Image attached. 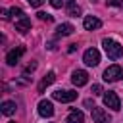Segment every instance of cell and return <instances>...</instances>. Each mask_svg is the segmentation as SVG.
Returning <instances> with one entry per match:
<instances>
[{
  "mask_svg": "<svg viewBox=\"0 0 123 123\" xmlns=\"http://www.w3.org/2000/svg\"><path fill=\"white\" fill-rule=\"evenodd\" d=\"M102 46H104V50H106V54H108L110 60H119L123 56V46L117 40H113V38H104Z\"/></svg>",
  "mask_w": 123,
  "mask_h": 123,
  "instance_id": "1",
  "label": "cell"
},
{
  "mask_svg": "<svg viewBox=\"0 0 123 123\" xmlns=\"http://www.w3.org/2000/svg\"><path fill=\"white\" fill-rule=\"evenodd\" d=\"M104 106H108L110 110L117 111V110H121V100H119V96H117L115 92L108 90V92L104 94Z\"/></svg>",
  "mask_w": 123,
  "mask_h": 123,
  "instance_id": "2",
  "label": "cell"
},
{
  "mask_svg": "<svg viewBox=\"0 0 123 123\" xmlns=\"http://www.w3.org/2000/svg\"><path fill=\"white\" fill-rule=\"evenodd\" d=\"M123 77V67L121 65H110L106 71H104V81H117Z\"/></svg>",
  "mask_w": 123,
  "mask_h": 123,
  "instance_id": "3",
  "label": "cell"
},
{
  "mask_svg": "<svg viewBox=\"0 0 123 123\" xmlns=\"http://www.w3.org/2000/svg\"><path fill=\"white\" fill-rule=\"evenodd\" d=\"M83 62H85L86 65H90V67L98 65V63H100V52H98L96 48H88V50L85 52V56H83Z\"/></svg>",
  "mask_w": 123,
  "mask_h": 123,
  "instance_id": "4",
  "label": "cell"
},
{
  "mask_svg": "<svg viewBox=\"0 0 123 123\" xmlns=\"http://www.w3.org/2000/svg\"><path fill=\"white\" fill-rule=\"evenodd\" d=\"M52 98L58 102H73L77 98V92L75 90H56V92H52Z\"/></svg>",
  "mask_w": 123,
  "mask_h": 123,
  "instance_id": "5",
  "label": "cell"
},
{
  "mask_svg": "<svg viewBox=\"0 0 123 123\" xmlns=\"http://www.w3.org/2000/svg\"><path fill=\"white\" fill-rule=\"evenodd\" d=\"M90 115H92V121H94V123H110V115H108L102 108L92 106V108H90Z\"/></svg>",
  "mask_w": 123,
  "mask_h": 123,
  "instance_id": "6",
  "label": "cell"
},
{
  "mask_svg": "<svg viewBox=\"0 0 123 123\" xmlns=\"http://www.w3.org/2000/svg\"><path fill=\"white\" fill-rule=\"evenodd\" d=\"M23 54H25V48H23V46H17V48L10 50V52H8V56H6V62H8V65H15Z\"/></svg>",
  "mask_w": 123,
  "mask_h": 123,
  "instance_id": "7",
  "label": "cell"
},
{
  "mask_svg": "<svg viewBox=\"0 0 123 123\" xmlns=\"http://www.w3.org/2000/svg\"><path fill=\"white\" fill-rule=\"evenodd\" d=\"M71 81H73V85H75V86H85V85L88 83V73H86V71H83V69H77V71H73Z\"/></svg>",
  "mask_w": 123,
  "mask_h": 123,
  "instance_id": "8",
  "label": "cell"
},
{
  "mask_svg": "<svg viewBox=\"0 0 123 123\" xmlns=\"http://www.w3.org/2000/svg\"><path fill=\"white\" fill-rule=\"evenodd\" d=\"M38 113L42 117H52L54 115V106L50 100H40L38 102Z\"/></svg>",
  "mask_w": 123,
  "mask_h": 123,
  "instance_id": "9",
  "label": "cell"
},
{
  "mask_svg": "<svg viewBox=\"0 0 123 123\" xmlns=\"http://www.w3.org/2000/svg\"><path fill=\"white\" fill-rule=\"evenodd\" d=\"M83 25H85L86 31H94V29H100L102 27V21L98 17H94V15H86L85 21H83Z\"/></svg>",
  "mask_w": 123,
  "mask_h": 123,
  "instance_id": "10",
  "label": "cell"
},
{
  "mask_svg": "<svg viewBox=\"0 0 123 123\" xmlns=\"http://www.w3.org/2000/svg\"><path fill=\"white\" fill-rule=\"evenodd\" d=\"M54 81H56V75H54V71H48V73L42 77V81L38 83V92H44V88H46V86H50Z\"/></svg>",
  "mask_w": 123,
  "mask_h": 123,
  "instance_id": "11",
  "label": "cell"
},
{
  "mask_svg": "<svg viewBox=\"0 0 123 123\" xmlns=\"http://www.w3.org/2000/svg\"><path fill=\"white\" fill-rule=\"evenodd\" d=\"M29 29H31V19H29L27 15H23L21 19L15 21V31H19V33H27Z\"/></svg>",
  "mask_w": 123,
  "mask_h": 123,
  "instance_id": "12",
  "label": "cell"
},
{
  "mask_svg": "<svg viewBox=\"0 0 123 123\" xmlns=\"http://www.w3.org/2000/svg\"><path fill=\"white\" fill-rule=\"evenodd\" d=\"M73 31H75V27H73L71 23H60L58 29H56V35H58V37H69Z\"/></svg>",
  "mask_w": 123,
  "mask_h": 123,
  "instance_id": "13",
  "label": "cell"
},
{
  "mask_svg": "<svg viewBox=\"0 0 123 123\" xmlns=\"http://www.w3.org/2000/svg\"><path fill=\"white\" fill-rule=\"evenodd\" d=\"M67 123H85V115H83V111L73 110V111L67 115Z\"/></svg>",
  "mask_w": 123,
  "mask_h": 123,
  "instance_id": "14",
  "label": "cell"
},
{
  "mask_svg": "<svg viewBox=\"0 0 123 123\" xmlns=\"http://www.w3.org/2000/svg\"><path fill=\"white\" fill-rule=\"evenodd\" d=\"M2 113L4 115H12V113H15V102H10V100H6V102H2Z\"/></svg>",
  "mask_w": 123,
  "mask_h": 123,
  "instance_id": "15",
  "label": "cell"
},
{
  "mask_svg": "<svg viewBox=\"0 0 123 123\" xmlns=\"http://www.w3.org/2000/svg\"><path fill=\"white\" fill-rule=\"evenodd\" d=\"M65 8H67V15H73V17H77L79 13H81V8L73 2V0H69L67 4H65Z\"/></svg>",
  "mask_w": 123,
  "mask_h": 123,
  "instance_id": "16",
  "label": "cell"
},
{
  "mask_svg": "<svg viewBox=\"0 0 123 123\" xmlns=\"http://www.w3.org/2000/svg\"><path fill=\"white\" fill-rule=\"evenodd\" d=\"M25 13H23V10L21 8H10V17H13V19H21Z\"/></svg>",
  "mask_w": 123,
  "mask_h": 123,
  "instance_id": "17",
  "label": "cell"
},
{
  "mask_svg": "<svg viewBox=\"0 0 123 123\" xmlns=\"http://www.w3.org/2000/svg\"><path fill=\"white\" fill-rule=\"evenodd\" d=\"M37 15H38V19H40V21H52V15H50V13H46V12H38Z\"/></svg>",
  "mask_w": 123,
  "mask_h": 123,
  "instance_id": "18",
  "label": "cell"
},
{
  "mask_svg": "<svg viewBox=\"0 0 123 123\" xmlns=\"http://www.w3.org/2000/svg\"><path fill=\"white\" fill-rule=\"evenodd\" d=\"M69 0H50V4L54 6V8H62V6H65Z\"/></svg>",
  "mask_w": 123,
  "mask_h": 123,
  "instance_id": "19",
  "label": "cell"
},
{
  "mask_svg": "<svg viewBox=\"0 0 123 123\" xmlns=\"http://www.w3.org/2000/svg\"><path fill=\"white\" fill-rule=\"evenodd\" d=\"M94 96H98V94H102V86L100 85H92V90H90Z\"/></svg>",
  "mask_w": 123,
  "mask_h": 123,
  "instance_id": "20",
  "label": "cell"
},
{
  "mask_svg": "<svg viewBox=\"0 0 123 123\" xmlns=\"http://www.w3.org/2000/svg\"><path fill=\"white\" fill-rule=\"evenodd\" d=\"M108 6H121L123 8V0H106Z\"/></svg>",
  "mask_w": 123,
  "mask_h": 123,
  "instance_id": "21",
  "label": "cell"
},
{
  "mask_svg": "<svg viewBox=\"0 0 123 123\" xmlns=\"http://www.w3.org/2000/svg\"><path fill=\"white\" fill-rule=\"evenodd\" d=\"M35 69H37V63H35V62H31V63L25 67V73H33Z\"/></svg>",
  "mask_w": 123,
  "mask_h": 123,
  "instance_id": "22",
  "label": "cell"
},
{
  "mask_svg": "<svg viewBox=\"0 0 123 123\" xmlns=\"http://www.w3.org/2000/svg\"><path fill=\"white\" fill-rule=\"evenodd\" d=\"M27 2H29L33 8H38V6H42V4H44V0H27Z\"/></svg>",
  "mask_w": 123,
  "mask_h": 123,
  "instance_id": "23",
  "label": "cell"
},
{
  "mask_svg": "<svg viewBox=\"0 0 123 123\" xmlns=\"http://www.w3.org/2000/svg\"><path fill=\"white\" fill-rule=\"evenodd\" d=\"M0 15H2L4 19H10V12H8V10H2V12H0Z\"/></svg>",
  "mask_w": 123,
  "mask_h": 123,
  "instance_id": "24",
  "label": "cell"
},
{
  "mask_svg": "<svg viewBox=\"0 0 123 123\" xmlns=\"http://www.w3.org/2000/svg\"><path fill=\"white\" fill-rule=\"evenodd\" d=\"M75 50H77V44H69V48H67V52H69V54H73Z\"/></svg>",
  "mask_w": 123,
  "mask_h": 123,
  "instance_id": "25",
  "label": "cell"
},
{
  "mask_svg": "<svg viewBox=\"0 0 123 123\" xmlns=\"http://www.w3.org/2000/svg\"><path fill=\"white\" fill-rule=\"evenodd\" d=\"M10 123H15V121H10Z\"/></svg>",
  "mask_w": 123,
  "mask_h": 123,
  "instance_id": "26",
  "label": "cell"
}]
</instances>
